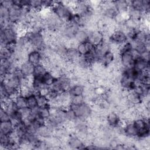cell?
I'll return each mask as SVG.
<instances>
[{
	"label": "cell",
	"mask_w": 150,
	"mask_h": 150,
	"mask_svg": "<svg viewBox=\"0 0 150 150\" xmlns=\"http://www.w3.org/2000/svg\"><path fill=\"white\" fill-rule=\"evenodd\" d=\"M68 145L71 148L81 149L85 148L84 144L81 139L76 135H70L67 141Z\"/></svg>",
	"instance_id": "obj_21"
},
{
	"label": "cell",
	"mask_w": 150,
	"mask_h": 150,
	"mask_svg": "<svg viewBox=\"0 0 150 150\" xmlns=\"http://www.w3.org/2000/svg\"><path fill=\"white\" fill-rule=\"evenodd\" d=\"M108 125L112 128H117L121 125V119L120 115L114 111L109 112L106 117Z\"/></svg>",
	"instance_id": "obj_14"
},
{
	"label": "cell",
	"mask_w": 150,
	"mask_h": 150,
	"mask_svg": "<svg viewBox=\"0 0 150 150\" xmlns=\"http://www.w3.org/2000/svg\"><path fill=\"white\" fill-rule=\"evenodd\" d=\"M63 22L52 12L49 13L44 21V26L49 31L60 30L63 27Z\"/></svg>",
	"instance_id": "obj_6"
},
{
	"label": "cell",
	"mask_w": 150,
	"mask_h": 150,
	"mask_svg": "<svg viewBox=\"0 0 150 150\" xmlns=\"http://www.w3.org/2000/svg\"><path fill=\"white\" fill-rule=\"evenodd\" d=\"M132 67L138 71H149V61L145 60L139 56L135 59Z\"/></svg>",
	"instance_id": "obj_16"
},
{
	"label": "cell",
	"mask_w": 150,
	"mask_h": 150,
	"mask_svg": "<svg viewBox=\"0 0 150 150\" xmlns=\"http://www.w3.org/2000/svg\"><path fill=\"white\" fill-rule=\"evenodd\" d=\"M26 101L27 107L30 108V110H33L38 107L35 94L33 93L26 97Z\"/></svg>",
	"instance_id": "obj_31"
},
{
	"label": "cell",
	"mask_w": 150,
	"mask_h": 150,
	"mask_svg": "<svg viewBox=\"0 0 150 150\" xmlns=\"http://www.w3.org/2000/svg\"><path fill=\"white\" fill-rule=\"evenodd\" d=\"M43 59L42 53L37 49H32L27 54V59L29 62L35 66L42 63Z\"/></svg>",
	"instance_id": "obj_13"
},
{
	"label": "cell",
	"mask_w": 150,
	"mask_h": 150,
	"mask_svg": "<svg viewBox=\"0 0 150 150\" xmlns=\"http://www.w3.org/2000/svg\"><path fill=\"white\" fill-rule=\"evenodd\" d=\"M79 29V26L71 22H69L66 23L65 25H63L60 30L61 33L64 38L71 40L74 39L76 33Z\"/></svg>",
	"instance_id": "obj_8"
},
{
	"label": "cell",
	"mask_w": 150,
	"mask_h": 150,
	"mask_svg": "<svg viewBox=\"0 0 150 150\" xmlns=\"http://www.w3.org/2000/svg\"><path fill=\"white\" fill-rule=\"evenodd\" d=\"M69 107L74 111L77 118L79 119L86 120L91 117L93 113V110L91 106L86 102L80 104H70Z\"/></svg>",
	"instance_id": "obj_5"
},
{
	"label": "cell",
	"mask_w": 150,
	"mask_h": 150,
	"mask_svg": "<svg viewBox=\"0 0 150 150\" xmlns=\"http://www.w3.org/2000/svg\"><path fill=\"white\" fill-rule=\"evenodd\" d=\"M109 39L111 43L120 46L128 40L125 32L121 29L115 30L110 35Z\"/></svg>",
	"instance_id": "obj_9"
},
{
	"label": "cell",
	"mask_w": 150,
	"mask_h": 150,
	"mask_svg": "<svg viewBox=\"0 0 150 150\" xmlns=\"http://www.w3.org/2000/svg\"><path fill=\"white\" fill-rule=\"evenodd\" d=\"M68 92L71 97L83 96L84 93V88L81 84H74L73 86H71Z\"/></svg>",
	"instance_id": "obj_25"
},
{
	"label": "cell",
	"mask_w": 150,
	"mask_h": 150,
	"mask_svg": "<svg viewBox=\"0 0 150 150\" xmlns=\"http://www.w3.org/2000/svg\"><path fill=\"white\" fill-rule=\"evenodd\" d=\"M11 120V115L4 108L1 107L0 111V122H5Z\"/></svg>",
	"instance_id": "obj_36"
},
{
	"label": "cell",
	"mask_w": 150,
	"mask_h": 150,
	"mask_svg": "<svg viewBox=\"0 0 150 150\" xmlns=\"http://www.w3.org/2000/svg\"><path fill=\"white\" fill-rule=\"evenodd\" d=\"M15 127L10 121L1 122L0 124V134L9 135L14 131Z\"/></svg>",
	"instance_id": "obj_22"
},
{
	"label": "cell",
	"mask_w": 150,
	"mask_h": 150,
	"mask_svg": "<svg viewBox=\"0 0 150 150\" xmlns=\"http://www.w3.org/2000/svg\"><path fill=\"white\" fill-rule=\"evenodd\" d=\"M112 4L117 11L118 13L121 14L127 13V11L129 6V1L120 0L112 1Z\"/></svg>",
	"instance_id": "obj_20"
},
{
	"label": "cell",
	"mask_w": 150,
	"mask_h": 150,
	"mask_svg": "<svg viewBox=\"0 0 150 150\" xmlns=\"http://www.w3.org/2000/svg\"><path fill=\"white\" fill-rule=\"evenodd\" d=\"M123 134L128 138H137V131L132 122H127L122 127Z\"/></svg>",
	"instance_id": "obj_17"
},
{
	"label": "cell",
	"mask_w": 150,
	"mask_h": 150,
	"mask_svg": "<svg viewBox=\"0 0 150 150\" xmlns=\"http://www.w3.org/2000/svg\"><path fill=\"white\" fill-rule=\"evenodd\" d=\"M19 25L10 22L7 26L1 28V49L5 48L8 44L16 43L19 38Z\"/></svg>",
	"instance_id": "obj_1"
},
{
	"label": "cell",
	"mask_w": 150,
	"mask_h": 150,
	"mask_svg": "<svg viewBox=\"0 0 150 150\" xmlns=\"http://www.w3.org/2000/svg\"><path fill=\"white\" fill-rule=\"evenodd\" d=\"M114 59L115 56L114 53L111 51V50H110L103 55L98 62L101 63L104 66H108L112 63V62L114 60Z\"/></svg>",
	"instance_id": "obj_24"
},
{
	"label": "cell",
	"mask_w": 150,
	"mask_h": 150,
	"mask_svg": "<svg viewBox=\"0 0 150 150\" xmlns=\"http://www.w3.org/2000/svg\"><path fill=\"white\" fill-rule=\"evenodd\" d=\"M14 100L19 109L27 107V101L26 97L19 94L14 98Z\"/></svg>",
	"instance_id": "obj_34"
},
{
	"label": "cell",
	"mask_w": 150,
	"mask_h": 150,
	"mask_svg": "<svg viewBox=\"0 0 150 150\" xmlns=\"http://www.w3.org/2000/svg\"><path fill=\"white\" fill-rule=\"evenodd\" d=\"M144 98L134 91H128L127 95V102L133 107L138 105L142 103Z\"/></svg>",
	"instance_id": "obj_18"
},
{
	"label": "cell",
	"mask_w": 150,
	"mask_h": 150,
	"mask_svg": "<svg viewBox=\"0 0 150 150\" xmlns=\"http://www.w3.org/2000/svg\"><path fill=\"white\" fill-rule=\"evenodd\" d=\"M85 102V100L84 98V96H75L71 97L70 100V104H80L83 103Z\"/></svg>",
	"instance_id": "obj_37"
},
{
	"label": "cell",
	"mask_w": 150,
	"mask_h": 150,
	"mask_svg": "<svg viewBox=\"0 0 150 150\" xmlns=\"http://www.w3.org/2000/svg\"><path fill=\"white\" fill-rule=\"evenodd\" d=\"M38 115L45 120L49 119L51 116L50 106L38 107Z\"/></svg>",
	"instance_id": "obj_30"
},
{
	"label": "cell",
	"mask_w": 150,
	"mask_h": 150,
	"mask_svg": "<svg viewBox=\"0 0 150 150\" xmlns=\"http://www.w3.org/2000/svg\"><path fill=\"white\" fill-rule=\"evenodd\" d=\"M36 132L39 137L42 138H49L54 133V131H53L46 124L39 128Z\"/></svg>",
	"instance_id": "obj_23"
},
{
	"label": "cell",
	"mask_w": 150,
	"mask_h": 150,
	"mask_svg": "<svg viewBox=\"0 0 150 150\" xmlns=\"http://www.w3.org/2000/svg\"><path fill=\"white\" fill-rule=\"evenodd\" d=\"M133 44V50L138 53L139 56L145 53L147 51H149V45L146 43H134Z\"/></svg>",
	"instance_id": "obj_28"
},
{
	"label": "cell",
	"mask_w": 150,
	"mask_h": 150,
	"mask_svg": "<svg viewBox=\"0 0 150 150\" xmlns=\"http://www.w3.org/2000/svg\"><path fill=\"white\" fill-rule=\"evenodd\" d=\"M70 87L71 80L68 76L64 74L56 77L53 84L51 86L52 88L59 94L62 92L68 91Z\"/></svg>",
	"instance_id": "obj_7"
},
{
	"label": "cell",
	"mask_w": 150,
	"mask_h": 150,
	"mask_svg": "<svg viewBox=\"0 0 150 150\" xmlns=\"http://www.w3.org/2000/svg\"><path fill=\"white\" fill-rule=\"evenodd\" d=\"M47 71V67L42 63L35 66V70L33 76L42 77Z\"/></svg>",
	"instance_id": "obj_32"
},
{
	"label": "cell",
	"mask_w": 150,
	"mask_h": 150,
	"mask_svg": "<svg viewBox=\"0 0 150 150\" xmlns=\"http://www.w3.org/2000/svg\"><path fill=\"white\" fill-rule=\"evenodd\" d=\"M35 65L29 62L28 60L21 63L19 67L25 79H29L31 78L34 73Z\"/></svg>",
	"instance_id": "obj_12"
},
{
	"label": "cell",
	"mask_w": 150,
	"mask_h": 150,
	"mask_svg": "<svg viewBox=\"0 0 150 150\" xmlns=\"http://www.w3.org/2000/svg\"><path fill=\"white\" fill-rule=\"evenodd\" d=\"M94 46H93L88 41L78 43L76 46V49L81 56H84L88 54L90 52L94 49Z\"/></svg>",
	"instance_id": "obj_19"
},
{
	"label": "cell",
	"mask_w": 150,
	"mask_h": 150,
	"mask_svg": "<svg viewBox=\"0 0 150 150\" xmlns=\"http://www.w3.org/2000/svg\"><path fill=\"white\" fill-rule=\"evenodd\" d=\"M29 7L34 12H38L43 8V1L32 0L30 1Z\"/></svg>",
	"instance_id": "obj_33"
},
{
	"label": "cell",
	"mask_w": 150,
	"mask_h": 150,
	"mask_svg": "<svg viewBox=\"0 0 150 150\" xmlns=\"http://www.w3.org/2000/svg\"><path fill=\"white\" fill-rule=\"evenodd\" d=\"M55 79H56V77L50 71H47L42 76V80L44 84L49 87H51L52 86Z\"/></svg>",
	"instance_id": "obj_29"
},
{
	"label": "cell",
	"mask_w": 150,
	"mask_h": 150,
	"mask_svg": "<svg viewBox=\"0 0 150 150\" xmlns=\"http://www.w3.org/2000/svg\"><path fill=\"white\" fill-rule=\"evenodd\" d=\"M29 46L33 49H37L42 52L46 48V43L44 35L42 32L28 30L25 34Z\"/></svg>",
	"instance_id": "obj_3"
},
{
	"label": "cell",
	"mask_w": 150,
	"mask_h": 150,
	"mask_svg": "<svg viewBox=\"0 0 150 150\" xmlns=\"http://www.w3.org/2000/svg\"><path fill=\"white\" fill-rule=\"evenodd\" d=\"M137 131V138L144 139L149 135V120L148 117L137 118L132 121Z\"/></svg>",
	"instance_id": "obj_4"
},
{
	"label": "cell",
	"mask_w": 150,
	"mask_h": 150,
	"mask_svg": "<svg viewBox=\"0 0 150 150\" xmlns=\"http://www.w3.org/2000/svg\"><path fill=\"white\" fill-rule=\"evenodd\" d=\"M135 57L133 50L130 52L120 54V61L123 68H129L133 66Z\"/></svg>",
	"instance_id": "obj_11"
},
{
	"label": "cell",
	"mask_w": 150,
	"mask_h": 150,
	"mask_svg": "<svg viewBox=\"0 0 150 150\" xmlns=\"http://www.w3.org/2000/svg\"><path fill=\"white\" fill-rule=\"evenodd\" d=\"M133 50V44L130 40L127 41L125 43L120 46L119 54L132 51Z\"/></svg>",
	"instance_id": "obj_35"
},
{
	"label": "cell",
	"mask_w": 150,
	"mask_h": 150,
	"mask_svg": "<svg viewBox=\"0 0 150 150\" xmlns=\"http://www.w3.org/2000/svg\"><path fill=\"white\" fill-rule=\"evenodd\" d=\"M103 33L98 30L88 31V42L96 46L104 40Z\"/></svg>",
	"instance_id": "obj_15"
},
{
	"label": "cell",
	"mask_w": 150,
	"mask_h": 150,
	"mask_svg": "<svg viewBox=\"0 0 150 150\" xmlns=\"http://www.w3.org/2000/svg\"><path fill=\"white\" fill-rule=\"evenodd\" d=\"M51 8L52 12L63 22H69L74 13L70 6L64 2H54Z\"/></svg>",
	"instance_id": "obj_2"
},
{
	"label": "cell",
	"mask_w": 150,
	"mask_h": 150,
	"mask_svg": "<svg viewBox=\"0 0 150 150\" xmlns=\"http://www.w3.org/2000/svg\"><path fill=\"white\" fill-rule=\"evenodd\" d=\"M74 39L77 42V44L87 42L88 40V31L79 29L76 33Z\"/></svg>",
	"instance_id": "obj_26"
},
{
	"label": "cell",
	"mask_w": 150,
	"mask_h": 150,
	"mask_svg": "<svg viewBox=\"0 0 150 150\" xmlns=\"http://www.w3.org/2000/svg\"><path fill=\"white\" fill-rule=\"evenodd\" d=\"M35 96L36 97L38 107L50 106L49 99L46 95L38 93H36Z\"/></svg>",
	"instance_id": "obj_27"
},
{
	"label": "cell",
	"mask_w": 150,
	"mask_h": 150,
	"mask_svg": "<svg viewBox=\"0 0 150 150\" xmlns=\"http://www.w3.org/2000/svg\"><path fill=\"white\" fill-rule=\"evenodd\" d=\"M129 7L137 9L143 13H148L150 9V1L134 0L129 1Z\"/></svg>",
	"instance_id": "obj_10"
}]
</instances>
